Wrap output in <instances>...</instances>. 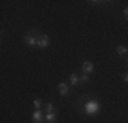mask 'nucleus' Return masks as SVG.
Wrapping results in <instances>:
<instances>
[{
  "label": "nucleus",
  "mask_w": 128,
  "mask_h": 123,
  "mask_svg": "<svg viewBox=\"0 0 128 123\" xmlns=\"http://www.w3.org/2000/svg\"><path fill=\"white\" fill-rule=\"evenodd\" d=\"M100 109H101V105L96 100H91L89 103H86V105H84V111H86L87 115H97L100 112Z\"/></svg>",
  "instance_id": "f257e3e1"
},
{
  "label": "nucleus",
  "mask_w": 128,
  "mask_h": 123,
  "mask_svg": "<svg viewBox=\"0 0 128 123\" xmlns=\"http://www.w3.org/2000/svg\"><path fill=\"white\" fill-rule=\"evenodd\" d=\"M49 45V38H48L46 34H41L37 38V47L40 48H46Z\"/></svg>",
  "instance_id": "f03ea898"
},
{
  "label": "nucleus",
  "mask_w": 128,
  "mask_h": 123,
  "mask_svg": "<svg viewBox=\"0 0 128 123\" xmlns=\"http://www.w3.org/2000/svg\"><path fill=\"white\" fill-rule=\"evenodd\" d=\"M59 92H60V94H62L63 97L68 96V94H70L68 85H67V84H64V82H62V84H59Z\"/></svg>",
  "instance_id": "7ed1b4c3"
},
{
  "label": "nucleus",
  "mask_w": 128,
  "mask_h": 123,
  "mask_svg": "<svg viewBox=\"0 0 128 123\" xmlns=\"http://www.w3.org/2000/svg\"><path fill=\"white\" fill-rule=\"evenodd\" d=\"M44 118H42V113L40 109H36L33 112V123H42Z\"/></svg>",
  "instance_id": "20e7f679"
},
{
  "label": "nucleus",
  "mask_w": 128,
  "mask_h": 123,
  "mask_svg": "<svg viewBox=\"0 0 128 123\" xmlns=\"http://www.w3.org/2000/svg\"><path fill=\"white\" fill-rule=\"evenodd\" d=\"M82 70H83V73L89 74L94 70V64L91 63V62H83V64H82Z\"/></svg>",
  "instance_id": "39448f33"
},
{
  "label": "nucleus",
  "mask_w": 128,
  "mask_h": 123,
  "mask_svg": "<svg viewBox=\"0 0 128 123\" xmlns=\"http://www.w3.org/2000/svg\"><path fill=\"white\" fill-rule=\"evenodd\" d=\"M23 40H25V42L29 47H36V45H37V38L33 37V36H25Z\"/></svg>",
  "instance_id": "423d86ee"
},
{
  "label": "nucleus",
  "mask_w": 128,
  "mask_h": 123,
  "mask_svg": "<svg viewBox=\"0 0 128 123\" xmlns=\"http://www.w3.org/2000/svg\"><path fill=\"white\" fill-rule=\"evenodd\" d=\"M46 123H56V112H50L46 113Z\"/></svg>",
  "instance_id": "0eeeda50"
},
{
  "label": "nucleus",
  "mask_w": 128,
  "mask_h": 123,
  "mask_svg": "<svg viewBox=\"0 0 128 123\" xmlns=\"http://www.w3.org/2000/svg\"><path fill=\"white\" fill-rule=\"evenodd\" d=\"M116 51H117V53H118V55H121V56H123V55H127V53H128V48H127V47H124V45H117V49H116Z\"/></svg>",
  "instance_id": "6e6552de"
},
{
  "label": "nucleus",
  "mask_w": 128,
  "mask_h": 123,
  "mask_svg": "<svg viewBox=\"0 0 128 123\" xmlns=\"http://www.w3.org/2000/svg\"><path fill=\"white\" fill-rule=\"evenodd\" d=\"M70 79H71V85H72V86H75V85L79 84V77L76 75V74H71Z\"/></svg>",
  "instance_id": "1a4fd4ad"
},
{
  "label": "nucleus",
  "mask_w": 128,
  "mask_h": 123,
  "mask_svg": "<svg viewBox=\"0 0 128 123\" xmlns=\"http://www.w3.org/2000/svg\"><path fill=\"white\" fill-rule=\"evenodd\" d=\"M53 109H54L53 104H45V112H46V113L53 112Z\"/></svg>",
  "instance_id": "9d476101"
},
{
  "label": "nucleus",
  "mask_w": 128,
  "mask_h": 123,
  "mask_svg": "<svg viewBox=\"0 0 128 123\" xmlns=\"http://www.w3.org/2000/svg\"><path fill=\"white\" fill-rule=\"evenodd\" d=\"M79 81H80V82H83V84H86V82H89V75H87L86 73H83V74H82V77L79 78Z\"/></svg>",
  "instance_id": "9b49d317"
},
{
  "label": "nucleus",
  "mask_w": 128,
  "mask_h": 123,
  "mask_svg": "<svg viewBox=\"0 0 128 123\" xmlns=\"http://www.w3.org/2000/svg\"><path fill=\"white\" fill-rule=\"evenodd\" d=\"M33 104H34V107L37 109H40L41 108V100H40V98H34V101H33Z\"/></svg>",
  "instance_id": "f8f14e48"
},
{
  "label": "nucleus",
  "mask_w": 128,
  "mask_h": 123,
  "mask_svg": "<svg viewBox=\"0 0 128 123\" xmlns=\"http://www.w3.org/2000/svg\"><path fill=\"white\" fill-rule=\"evenodd\" d=\"M123 17H124V18H126V19L128 21V7H126V8L123 10Z\"/></svg>",
  "instance_id": "ddd939ff"
},
{
  "label": "nucleus",
  "mask_w": 128,
  "mask_h": 123,
  "mask_svg": "<svg viewBox=\"0 0 128 123\" xmlns=\"http://www.w3.org/2000/svg\"><path fill=\"white\" fill-rule=\"evenodd\" d=\"M123 81L124 82H128V74H124V75H123Z\"/></svg>",
  "instance_id": "4468645a"
}]
</instances>
